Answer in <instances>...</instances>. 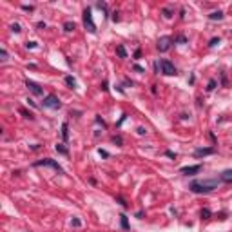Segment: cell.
<instances>
[{
  "label": "cell",
  "instance_id": "obj_1",
  "mask_svg": "<svg viewBox=\"0 0 232 232\" xmlns=\"http://www.w3.org/2000/svg\"><path fill=\"white\" fill-rule=\"evenodd\" d=\"M221 180H194L189 185V190L194 194H209L214 189H218Z\"/></svg>",
  "mask_w": 232,
  "mask_h": 232
},
{
  "label": "cell",
  "instance_id": "obj_2",
  "mask_svg": "<svg viewBox=\"0 0 232 232\" xmlns=\"http://www.w3.org/2000/svg\"><path fill=\"white\" fill-rule=\"evenodd\" d=\"M83 26H85V29H87L89 33H93V34L96 33V24H95V20H93V11H91V7H85V9H83Z\"/></svg>",
  "mask_w": 232,
  "mask_h": 232
},
{
  "label": "cell",
  "instance_id": "obj_3",
  "mask_svg": "<svg viewBox=\"0 0 232 232\" xmlns=\"http://www.w3.org/2000/svg\"><path fill=\"white\" fill-rule=\"evenodd\" d=\"M160 63V73H163V75H167V76H174V75H178V71H176V67H174V63L172 62H169V60H160L158 62Z\"/></svg>",
  "mask_w": 232,
  "mask_h": 232
},
{
  "label": "cell",
  "instance_id": "obj_4",
  "mask_svg": "<svg viewBox=\"0 0 232 232\" xmlns=\"http://www.w3.org/2000/svg\"><path fill=\"white\" fill-rule=\"evenodd\" d=\"M33 167H53L56 172H63V169L60 165H58V161H55V160H51V158H44V160H38V161H34L33 163Z\"/></svg>",
  "mask_w": 232,
  "mask_h": 232
},
{
  "label": "cell",
  "instance_id": "obj_5",
  "mask_svg": "<svg viewBox=\"0 0 232 232\" xmlns=\"http://www.w3.org/2000/svg\"><path fill=\"white\" fill-rule=\"evenodd\" d=\"M46 109H60L62 107V103L60 100H58V96L55 95H47V96H44V103H42Z\"/></svg>",
  "mask_w": 232,
  "mask_h": 232
},
{
  "label": "cell",
  "instance_id": "obj_6",
  "mask_svg": "<svg viewBox=\"0 0 232 232\" xmlns=\"http://www.w3.org/2000/svg\"><path fill=\"white\" fill-rule=\"evenodd\" d=\"M172 46V38L171 36H161V38H158V44H156V47H158V51L160 53H167L171 49Z\"/></svg>",
  "mask_w": 232,
  "mask_h": 232
},
{
  "label": "cell",
  "instance_id": "obj_7",
  "mask_svg": "<svg viewBox=\"0 0 232 232\" xmlns=\"http://www.w3.org/2000/svg\"><path fill=\"white\" fill-rule=\"evenodd\" d=\"M26 87L33 93V95H36V96H44V89H42L40 83H36V82H33V80H27V82H26Z\"/></svg>",
  "mask_w": 232,
  "mask_h": 232
},
{
  "label": "cell",
  "instance_id": "obj_8",
  "mask_svg": "<svg viewBox=\"0 0 232 232\" xmlns=\"http://www.w3.org/2000/svg\"><path fill=\"white\" fill-rule=\"evenodd\" d=\"M203 169V165H189V167H181L180 172L181 174H185V176H194V174H198V172Z\"/></svg>",
  "mask_w": 232,
  "mask_h": 232
},
{
  "label": "cell",
  "instance_id": "obj_9",
  "mask_svg": "<svg viewBox=\"0 0 232 232\" xmlns=\"http://www.w3.org/2000/svg\"><path fill=\"white\" fill-rule=\"evenodd\" d=\"M216 149L214 147H200V149H196L194 151V156L196 158H203V156H210V154H214Z\"/></svg>",
  "mask_w": 232,
  "mask_h": 232
},
{
  "label": "cell",
  "instance_id": "obj_10",
  "mask_svg": "<svg viewBox=\"0 0 232 232\" xmlns=\"http://www.w3.org/2000/svg\"><path fill=\"white\" fill-rule=\"evenodd\" d=\"M219 180L225 181V183H230V181H232V169H227V171L221 172V174H219Z\"/></svg>",
  "mask_w": 232,
  "mask_h": 232
},
{
  "label": "cell",
  "instance_id": "obj_11",
  "mask_svg": "<svg viewBox=\"0 0 232 232\" xmlns=\"http://www.w3.org/2000/svg\"><path fill=\"white\" fill-rule=\"evenodd\" d=\"M223 18H225L223 11H212L209 15V20H223Z\"/></svg>",
  "mask_w": 232,
  "mask_h": 232
},
{
  "label": "cell",
  "instance_id": "obj_12",
  "mask_svg": "<svg viewBox=\"0 0 232 232\" xmlns=\"http://www.w3.org/2000/svg\"><path fill=\"white\" fill-rule=\"evenodd\" d=\"M62 138H63V141L69 140V125H67V122L62 123Z\"/></svg>",
  "mask_w": 232,
  "mask_h": 232
},
{
  "label": "cell",
  "instance_id": "obj_13",
  "mask_svg": "<svg viewBox=\"0 0 232 232\" xmlns=\"http://www.w3.org/2000/svg\"><path fill=\"white\" fill-rule=\"evenodd\" d=\"M120 225L123 230H129V219H127L125 214H120Z\"/></svg>",
  "mask_w": 232,
  "mask_h": 232
},
{
  "label": "cell",
  "instance_id": "obj_14",
  "mask_svg": "<svg viewBox=\"0 0 232 232\" xmlns=\"http://www.w3.org/2000/svg\"><path fill=\"white\" fill-rule=\"evenodd\" d=\"M55 149H56V152H60V154H63V156H67V154H69L67 147H65V145H62V143H58V145L55 147Z\"/></svg>",
  "mask_w": 232,
  "mask_h": 232
},
{
  "label": "cell",
  "instance_id": "obj_15",
  "mask_svg": "<svg viewBox=\"0 0 232 232\" xmlns=\"http://www.w3.org/2000/svg\"><path fill=\"white\" fill-rule=\"evenodd\" d=\"M201 219H209L210 218V216H212V212H210V209H207V207H205V209H201Z\"/></svg>",
  "mask_w": 232,
  "mask_h": 232
},
{
  "label": "cell",
  "instance_id": "obj_16",
  "mask_svg": "<svg viewBox=\"0 0 232 232\" xmlns=\"http://www.w3.org/2000/svg\"><path fill=\"white\" fill-rule=\"evenodd\" d=\"M116 53H118V56H120V58H127V51H125V47H123V46H118L116 47Z\"/></svg>",
  "mask_w": 232,
  "mask_h": 232
},
{
  "label": "cell",
  "instance_id": "obj_17",
  "mask_svg": "<svg viewBox=\"0 0 232 232\" xmlns=\"http://www.w3.org/2000/svg\"><path fill=\"white\" fill-rule=\"evenodd\" d=\"M65 83H67L71 89H76V80H75L73 76H65Z\"/></svg>",
  "mask_w": 232,
  "mask_h": 232
},
{
  "label": "cell",
  "instance_id": "obj_18",
  "mask_svg": "<svg viewBox=\"0 0 232 232\" xmlns=\"http://www.w3.org/2000/svg\"><path fill=\"white\" fill-rule=\"evenodd\" d=\"M75 22H65L63 24V31H67V33H71V31H75Z\"/></svg>",
  "mask_w": 232,
  "mask_h": 232
},
{
  "label": "cell",
  "instance_id": "obj_19",
  "mask_svg": "<svg viewBox=\"0 0 232 232\" xmlns=\"http://www.w3.org/2000/svg\"><path fill=\"white\" fill-rule=\"evenodd\" d=\"M96 7L100 9V11H103V13H105V15L109 13V9H107V4H103V2H98V4H96Z\"/></svg>",
  "mask_w": 232,
  "mask_h": 232
},
{
  "label": "cell",
  "instance_id": "obj_20",
  "mask_svg": "<svg viewBox=\"0 0 232 232\" xmlns=\"http://www.w3.org/2000/svg\"><path fill=\"white\" fill-rule=\"evenodd\" d=\"M112 143H116L118 147H122L123 145V138L122 136H112Z\"/></svg>",
  "mask_w": 232,
  "mask_h": 232
},
{
  "label": "cell",
  "instance_id": "obj_21",
  "mask_svg": "<svg viewBox=\"0 0 232 232\" xmlns=\"http://www.w3.org/2000/svg\"><path fill=\"white\" fill-rule=\"evenodd\" d=\"M219 42H221V38H219V36H214V38H212V40L209 42V47H214V46H218Z\"/></svg>",
  "mask_w": 232,
  "mask_h": 232
},
{
  "label": "cell",
  "instance_id": "obj_22",
  "mask_svg": "<svg viewBox=\"0 0 232 232\" xmlns=\"http://www.w3.org/2000/svg\"><path fill=\"white\" fill-rule=\"evenodd\" d=\"M161 13H163L165 18H172V11H171L169 7H163V9H161Z\"/></svg>",
  "mask_w": 232,
  "mask_h": 232
},
{
  "label": "cell",
  "instance_id": "obj_23",
  "mask_svg": "<svg viewBox=\"0 0 232 232\" xmlns=\"http://www.w3.org/2000/svg\"><path fill=\"white\" fill-rule=\"evenodd\" d=\"M20 114H24V118H29V120H34V116L31 114L29 111H26V109H20Z\"/></svg>",
  "mask_w": 232,
  "mask_h": 232
},
{
  "label": "cell",
  "instance_id": "obj_24",
  "mask_svg": "<svg viewBox=\"0 0 232 232\" xmlns=\"http://www.w3.org/2000/svg\"><path fill=\"white\" fill-rule=\"evenodd\" d=\"M11 31L13 33H20L22 29H20V24H11Z\"/></svg>",
  "mask_w": 232,
  "mask_h": 232
},
{
  "label": "cell",
  "instance_id": "obj_25",
  "mask_svg": "<svg viewBox=\"0 0 232 232\" xmlns=\"http://www.w3.org/2000/svg\"><path fill=\"white\" fill-rule=\"evenodd\" d=\"M71 225H73V227H76V229H78V227L82 225V221L78 219V218H73V219H71Z\"/></svg>",
  "mask_w": 232,
  "mask_h": 232
},
{
  "label": "cell",
  "instance_id": "obj_26",
  "mask_svg": "<svg viewBox=\"0 0 232 232\" xmlns=\"http://www.w3.org/2000/svg\"><path fill=\"white\" fill-rule=\"evenodd\" d=\"M216 89V80H210L209 82V87H207V91H214Z\"/></svg>",
  "mask_w": 232,
  "mask_h": 232
},
{
  "label": "cell",
  "instance_id": "obj_27",
  "mask_svg": "<svg viewBox=\"0 0 232 232\" xmlns=\"http://www.w3.org/2000/svg\"><path fill=\"white\" fill-rule=\"evenodd\" d=\"M0 56H2V62L7 60V51H6V49H0Z\"/></svg>",
  "mask_w": 232,
  "mask_h": 232
},
{
  "label": "cell",
  "instance_id": "obj_28",
  "mask_svg": "<svg viewBox=\"0 0 232 232\" xmlns=\"http://www.w3.org/2000/svg\"><path fill=\"white\" fill-rule=\"evenodd\" d=\"M112 22H120V13H118V11L112 13Z\"/></svg>",
  "mask_w": 232,
  "mask_h": 232
},
{
  "label": "cell",
  "instance_id": "obj_29",
  "mask_svg": "<svg viewBox=\"0 0 232 232\" xmlns=\"http://www.w3.org/2000/svg\"><path fill=\"white\" fill-rule=\"evenodd\" d=\"M176 42H180V44H187V38L183 36V34H180V36L176 38Z\"/></svg>",
  "mask_w": 232,
  "mask_h": 232
},
{
  "label": "cell",
  "instance_id": "obj_30",
  "mask_svg": "<svg viewBox=\"0 0 232 232\" xmlns=\"http://www.w3.org/2000/svg\"><path fill=\"white\" fill-rule=\"evenodd\" d=\"M98 154H100L102 158H109V152H107V151H103V149H100V151H98Z\"/></svg>",
  "mask_w": 232,
  "mask_h": 232
},
{
  "label": "cell",
  "instance_id": "obj_31",
  "mask_svg": "<svg viewBox=\"0 0 232 232\" xmlns=\"http://www.w3.org/2000/svg\"><path fill=\"white\" fill-rule=\"evenodd\" d=\"M165 156H169V158H172V160H174V158H176V152H172V151H165Z\"/></svg>",
  "mask_w": 232,
  "mask_h": 232
},
{
  "label": "cell",
  "instance_id": "obj_32",
  "mask_svg": "<svg viewBox=\"0 0 232 232\" xmlns=\"http://www.w3.org/2000/svg\"><path fill=\"white\" fill-rule=\"evenodd\" d=\"M116 200H118V203H120L122 207H127V203H125V200H123V198H122V196H118V198H116Z\"/></svg>",
  "mask_w": 232,
  "mask_h": 232
},
{
  "label": "cell",
  "instance_id": "obj_33",
  "mask_svg": "<svg viewBox=\"0 0 232 232\" xmlns=\"http://www.w3.org/2000/svg\"><path fill=\"white\" fill-rule=\"evenodd\" d=\"M26 47H27V49H34V47H36V42H27Z\"/></svg>",
  "mask_w": 232,
  "mask_h": 232
},
{
  "label": "cell",
  "instance_id": "obj_34",
  "mask_svg": "<svg viewBox=\"0 0 232 232\" xmlns=\"http://www.w3.org/2000/svg\"><path fill=\"white\" fill-rule=\"evenodd\" d=\"M22 9H24V11H34V7H33V6H26V4L22 6Z\"/></svg>",
  "mask_w": 232,
  "mask_h": 232
},
{
  "label": "cell",
  "instance_id": "obj_35",
  "mask_svg": "<svg viewBox=\"0 0 232 232\" xmlns=\"http://www.w3.org/2000/svg\"><path fill=\"white\" fill-rule=\"evenodd\" d=\"M134 71H138V73H145V69L141 67V65H138V63H136V65H134Z\"/></svg>",
  "mask_w": 232,
  "mask_h": 232
},
{
  "label": "cell",
  "instance_id": "obj_36",
  "mask_svg": "<svg viewBox=\"0 0 232 232\" xmlns=\"http://www.w3.org/2000/svg\"><path fill=\"white\" fill-rule=\"evenodd\" d=\"M96 122H98V123H102V127H107V125H105V122H103L100 116H96Z\"/></svg>",
  "mask_w": 232,
  "mask_h": 232
},
{
  "label": "cell",
  "instance_id": "obj_37",
  "mask_svg": "<svg viewBox=\"0 0 232 232\" xmlns=\"http://www.w3.org/2000/svg\"><path fill=\"white\" fill-rule=\"evenodd\" d=\"M221 83H223V85H227V75H225V73L221 75Z\"/></svg>",
  "mask_w": 232,
  "mask_h": 232
},
{
  "label": "cell",
  "instance_id": "obj_38",
  "mask_svg": "<svg viewBox=\"0 0 232 232\" xmlns=\"http://www.w3.org/2000/svg\"><path fill=\"white\" fill-rule=\"evenodd\" d=\"M102 89H103V91H109V83L103 82V83H102Z\"/></svg>",
  "mask_w": 232,
  "mask_h": 232
},
{
  "label": "cell",
  "instance_id": "obj_39",
  "mask_svg": "<svg viewBox=\"0 0 232 232\" xmlns=\"http://www.w3.org/2000/svg\"><path fill=\"white\" fill-rule=\"evenodd\" d=\"M145 132H147V131L143 129V127H138V134H141V136H143V134H145Z\"/></svg>",
  "mask_w": 232,
  "mask_h": 232
},
{
  "label": "cell",
  "instance_id": "obj_40",
  "mask_svg": "<svg viewBox=\"0 0 232 232\" xmlns=\"http://www.w3.org/2000/svg\"><path fill=\"white\" fill-rule=\"evenodd\" d=\"M140 56H141V51H140V49H138V51L134 53V58H136V60H140Z\"/></svg>",
  "mask_w": 232,
  "mask_h": 232
},
{
  "label": "cell",
  "instance_id": "obj_41",
  "mask_svg": "<svg viewBox=\"0 0 232 232\" xmlns=\"http://www.w3.org/2000/svg\"><path fill=\"white\" fill-rule=\"evenodd\" d=\"M38 29H46V22H38Z\"/></svg>",
  "mask_w": 232,
  "mask_h": 232
}]
</instances>
